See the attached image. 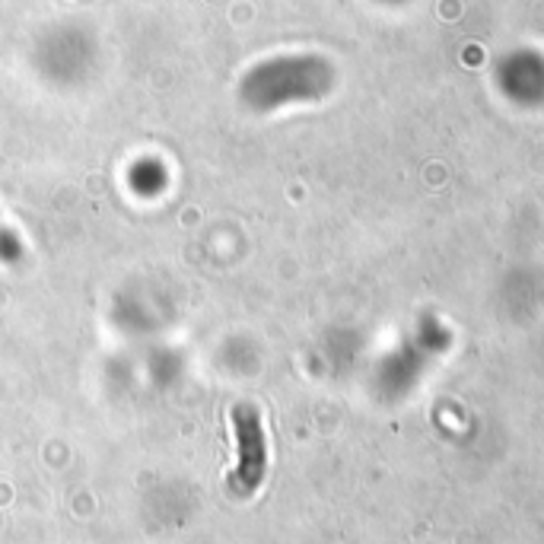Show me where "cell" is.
<instances>
[{
    "label": "cell",
    "mask_w": 544,
    "mask_h": 544,
    "mask_svg": "<svg viewBox=\"0 0 544 544\" xmlns=\"http://www.w3.org/2000/svg\"><path fill=\"white\" fill-rule=\"evenodd\" d=\"M236 436H239V471H236V484L239 490H255L265 478V465H268V446H265V433H261V420L252 405H239L236 414Z\"/></svg>",
    "instance_id": "6da1fadb"
}]
</instances>
